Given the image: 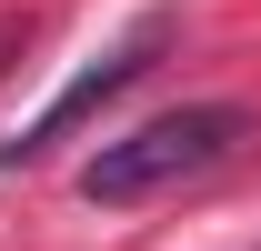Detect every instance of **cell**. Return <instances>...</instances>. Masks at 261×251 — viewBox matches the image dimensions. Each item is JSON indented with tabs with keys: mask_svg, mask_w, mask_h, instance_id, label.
Segmentation results:
<instances>
[{
	"mask_svg": "<svg viewBox=\"0 0 261 251\" xmlns=\"http://www.w3.org/2000/svg\"><path fill=\"white\" fill-rule=\"evenodd\" d=\"M241 141H251V111H241V101H181V111H161V121L100 141V151L81 161V201L121 211V201L181 191V181H201V171H221Z\"/></svg>",
	"mask_w": 261,
	"mask_h": 251,
	"instance_id": "1",
	"label": "cell"
},
{
	"mask_svg": "<svg viewBox=\"0 0 261 251\" xmlns=\"http://www.w3.org/2000/svg\"><path fill=\"white\" fill-rule=\"evenodd\" d=\"M151 40H161V20H151V31H141V40H121V51H100V61L81 70V81H70V91L50 101V111H40V121L20 131V141H10V151H0V171H31V161H50V151H61V141H70V131H81V121H91V111H100V101H121L130 81L151 70Z\"/></svg>",
	"mask_w": 261,
	"mask_h": 251,
	"instance_id": "2",
	"label": "cell"
}]
</instances>
